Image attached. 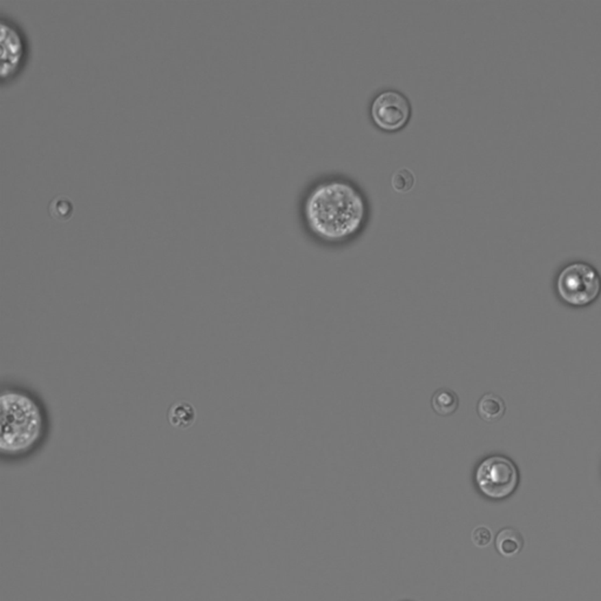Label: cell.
Segmentation results:
<instances>
[{
	"instance_id": "6da1fadb",
	"label": "cell",
	"mask_w": 601,
	"mask_h": 601,
	"mask_svg": "<svg viewBox=\"0 0 601 601\" xmlns=\"http://www.w3.org/2000/svg\"><path fill=\"white\" fill-rule=\"evenodd\" d=\"M371 217L368 193L355 179L341 173L319 176L303 191L299 219L304 230L326 245L356 238Z\"/></svg>"
},
{
	"instance_id": "7a4b0ae2",
	"label": "cell",
	"mask_w": 601,
	"mask_h": 601,
	"mask_svg": "<svg viewBox=\"0 0 601 601\" xmlns=\"http://www.w3.org/2000/svg\"><path fill=\"white\" fill-rule=\"evenodd\" d=\"M0 409V457L4 462H23L44 447L51 418L39 393L26 385L3 382Z\"/></svg>"
},
{
	"instance_id": "3957f363",
	"label": "cell",
	"mask_w": 601,
	"mask_h": 601,
	"mask_svg": "<svg viewBox=\"0 0 601 601\" xmlns=\"http://www.w3.org/2000/svg\"><path fill=\"white\" fill-rule=\"evenodd\" d=\"M561 302L571 307H587L601 294V278L597 269L584 262H574L561 269L556 281Z\"/></svg>"
},
{
	"instance_id": "277c9868",
	"label": "cell",
	"mask_w": 601,
	"mask_h": 601,
	"mask_svg": "<svg viewBox=\"0 0 601 601\" xmlns=\"http://www.w3.org/2000/svg\"><path fill=\"white\" fill-rule=\"evenodd\" d=\"M475 484L484 497L503 500L515 493L519 485V470L512 459L492 454L479 463L475 470Z\"/></svg>"
},
{
	"instance_id": "5b68a950",
	"label": "cell",
	"mask_w": 601,
	"mask_h": 601,
	"mask_svg": "<svg viewBox=\"0 0 601 601\" xmlns=\"http://www.w3.org/2000/svg\"><path fill=\"white\" fill-rule=\"evenodd\" d=\"M369 114L373 125L382 131H401L411 119L413 105L404 92L387 87L372 97Z\"/></svg>"
},
{
	"instance_id": "8992f818",
	"label": "cell",
	"mask_w": 601,
	"mask_h": 601,
	"mask_svg": "<svg viewBox=\"0 0 601 601\" xmlns=\"http://www.w3.org/2000/svg\"><path fill=\"white\" fill-rule=\"evenodd\" d=\"M0 78L6 82L21 72L27 57V40L24 32L8 16H0Z\"/></svg>"
},
{
	"instance_id": "52a82bcc",
	"label": "cell",
	"mask_w": 601,
	"mask_h": 601,
	"mask_svg": "<svg viewBox=\"0 0 601 601\" xmlns=\"http://www.w3.org/2000/svg\"><path fill=\"white\" fill-rule=\"evenodd\" d=\"M495 550L500 556L511 558L523 551L525 540L518 530L513 528H505L499 531L495 537Z\"/></svg>"
},
{
	"instance_id": "ba28073f",
	"label": "cell",
	"mask_w": 601,
	"mask_h": 601,
	"mask_svg": "<svg viewBox=\"0 0 601 601\" xmlns=\"http://www.w3.org/2000/svg\"><path fill=\"white\" fill-rule=\"evenodd\" d=\"M506 413V404L502 397L495 393H489L482 395L477 404V413L482 421L495 423L504 417Z\"/></svg>"
},
{
	"instance_id": "9c48e42d",
	"label": "cell",
	"mask_w": 601,
	"mask_h": 601,
	"mask_svg": "<svg viewBox=\"0 0 601 601\" xmlns=\"http://www.w3.org/2000/svg\"><path fill=\"white\" fill-rule=\"evenodd\" d=\"M458 396L450 389H439L434 393L431 400L432 409L441 417L454 415L458 409Z\"/></svg>"
},
{
	"instance_id": "30bf717a",
	"label": "cell",
	"mask_w": 601,
	"mask_h": 601,
	"mask_svg": "<svg viewBox=\"0 0 601 601\" xmlns=\"http://www.w3.org/2000/svg\"><path fill=\"white\" fill-rule=\"evenodd\" d=\"M194 417H195L194 410L186 402L175 403L168 413V419L171 421V424L179 428H187L191 426Z\"/></svg>"
},
{
	"instance_id": "8fae6325",
	"label": "cell",
	"mask_w": 601,
	"mask_h": 601,
	"mask_svg": "<svg viewBox=\"0 0 601 601\" xmlns=\"http://www.w3.org/2000/svg\"><path fill=\"white\" fill-rule=\"evenodd\" d=\"M416 177L413 171L406 167L396 169L391 175V186L397 192H408L413 188Z\"/></svg>"
},
{
	"instance_id": "7c38bea8",
	"label": "cell",
	"mask_w": 601,
	"mask_h": 601,
	"mask_svg": "<svg viewBox=\"0 0 601 601\" xmlns=\"http://www.w3.org/2000/svg\"><path fill=\"white\" fill-rule=\"evenodd\" d=\"M49 214L58 220H66L72 215L73 205L70 199L64 195H58L49 202Z\"/></svg>"
},
{
	"instance_id": "4fadbf2b",
	"label": "cell",
	"mask_w": 601,
	"mask_h": 601,
	"mask_svg": "<svg viewBox=\"0 0 601 601\" xmlns=\"http://www.w3.org/2000/svg\"><path fill=\"white\" fill-rule=\"evenodd\" d=\"M471 540L477 548H487L492 541V532L487 526H477L471 533Z\"/></svg>"
},
{
	"instance_id": "5bb4252c",
	"label": "cell",
	"mask_w": 601,
	"mask_h": 601,
	"mask_svg": "<svg viewBox=\"0 0 601 601\" xmlns=\"http://www.w3.org/2000/svg\"><path fill=\"white\" fill-rule=\"evenodd\" d=\"M404 601H411V600H404Z\"/></svg>"
}]
</instances>
